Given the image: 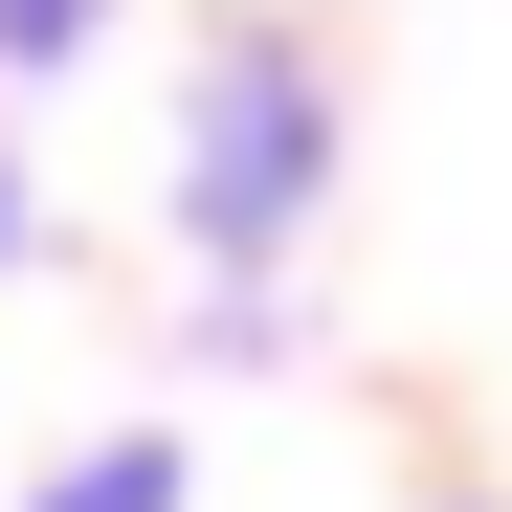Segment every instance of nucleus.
<instances>
[{
	"instance_id": "f257e3e1",
	"label": "nucleus",
	"mask_w": 512,
	"mask_h": 512,
	"mask_svg": "<svg viewBox=\"0 0 512 512\" xmlns=\"http://www.w3.org/2000/svg\"><path fill=\"white\" fill-rule=\"evenodd\" d=\"M334 179H357V112H334V45L312 23H201L179 67V156H156V223H179L201 290H290Z\"/></svg>"
},
{
	"instance_id": "f03ea898",
	"label": "nucleus",
	"mask_w": 512,
	"mask_h": 512,
	"mask_svg": "<svg viewBox=\"0 0 512 512\" xmlns=\"http://www.w3.org/2000/svg\"><path fill=\"white\" fill-rule=\"evenodd\" d=\"M179 490H201V468H179V423H112V446H67L23 512H179Z\"/></svg>"
},
{
	"instance_id": "7ed1b4c3",
	"label": "nucleus",
	"mask_w": 512,
	"mask_h": 512,
	"mask_svg": "<svg viewBox=\"0 0 512 512\" xmlns=\"http://www.w3.org/2000/svg\"><path fill=\"white\" fill-rule=\"evenodd\" d=\"M90 45H112V0H0V90H67Z\"/></svg>"
},
{
	"instance_id": "20e7f679",
	"label": "nucleus",
	"mask_w": 512,
	"mask_h": 512,
	"mask_svg": "<svg viewBox=\"0 0 512 512\" xmlns=\"http://www.w3.org/2000/svg\"><path fill=\"white\" fill-rule=\"evenodd\" d=\"M23 245H45V179H23V134H0V290H23Z\"/></svg>"
},
{
	"instance_id": "39448f33",
	"label": "nucleus",
	"mask_w": 512,
	"mask_h": 512,
	"mask_svg": "<svg viewBox=\"0 0 512 512\" xmlns=\"http://www.w3.org/2000/svg\"><path fill=\"white\" fill-rule=\"evenodd\" d=\"M423 512H490V490H423Z\"/></svg>"
}]
</instances>
